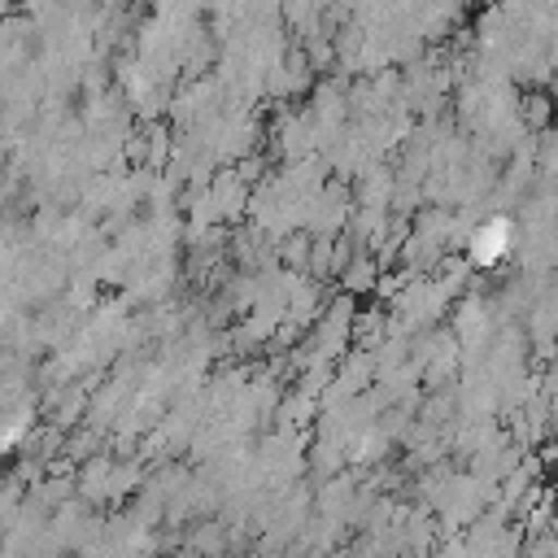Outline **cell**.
I'll return each mask as SVG.
<instances>
[{"label":"cell","mask_w":558,"mask_h":558,"mask_svg":"<svg viewBox=\"0 0 558 558\" xmlns=\"http://www.w3.org/2000/svg\"><path fill=\"white\" fill-rule=\"evenodd\" d=\"M384 327H388V314H384L379 305H362V310H353L349 340H353V344H362V349H375V344H379V336H384Z\"/></svg>","instance_id":"5"},{"label":"cell","mask_w":558,"mask_h":558,"mask_svg":"<svg viewBox=\"0 0 558 558\" xmlns=\"http://www.w3.org/2000/svg\"><path fill=\"white\" fill-rule=\"evenodd\" d=\"M187 549H227L222 523H196V532L187 536Z\"/></svg>","instance_id":"7"},{"label":"cell","mask_w":558,"mask_h":558,"mask_svg":"<svg viewBox=\"0 0 558 558\" xmlns=\"http://www.w3.org/2000/svg\"><path fill=\"white\" fill-rule=\"evenodd\" d=\"M514 113H519L523 131H541V126H549L558 118V105H554L549 87H523L519 100H514Z\"/></svg>","instance_id":"4"},{"label":"cell","mask_w":558,"mask_h":558,"mask_svg":"<svg viewBox=\"0 0 558 558\" xmlns=\"http://www.w3.org/2000/svg\"><path fill=\"white\" fill-rule=\"evenodd\" d=\"M514 244H519V231H514V222L506 218V214H488V218H480L475 222V231L466 235V262H471V270H497L510 253H514Z\"/></svg>","instance_id":"1"},{"label":"cell","mask_w":558,"mask_h":558,"mask_svg":"<svg viewBox=\"0 0 558 558\" xmlns=\"http://www.w3.org/2000/svg\"><path fill=\"white\" fill-rule=\"evenodd\" d=\"M140 484H144V466H140V458L113 462V471H109V506H118V501H126L131 493H140Z\"/></svg>","instance_id":"6"},{"label":"cell","mask_w":558,"mask_h":558,"mask_svg":"<svg viewBox=\"0 0 558 558\" xmlns=\"http://www.w3.org/2000/svg\"><path fill=\"white\" fill-rule=\"evenodd\" d=\"M375 279H379V262L371 248H353V257L344 262V270L336 275V288L353 292V296H371L375 292Z\"/></svg>","instance_id":"3"},{"label":"cell","mask_w":558,"mask_h":558,"mask_svg":"<svg viewBox=\"0 0 558 558\" xmlns=\"http://www.w3.org/2000/svg\"><path fill=\"white\" fill-rule=\"evenodd\" d=\"M392 192H397V170L384 166L379 157L366 161L353 174V205H375V209H392Z\"/></svg>","instance_id":"2"}]
</instances>
